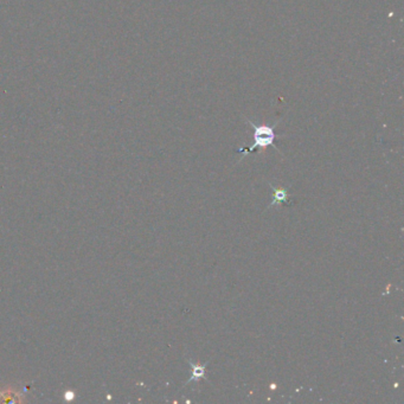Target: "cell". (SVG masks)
<instances>
[{
  "instance_id": "obj_3",
  "label": "cell",
  "mask_w": 404,
  "mask_h": 404,
  "mask_svg": "<svg viewBox=\"0 0 404 404\" xmlns=\"http://www.w3.org/2000/svg\"><path fill=\"white\" fill-rule=\"evenodd\" d=\"M274 191L273 202L270 203L269 208L275 206L276 204H288V190L283 188H272Z\"/></svg>"
},
{
  "instance_id": "obj_1",
  "label": "cell",
  "mask_w": 404,
  "mask_h": 404,
  "mask_svg": "<svg viewBox=\"0 0 404 404\" xmlns=\"http://www.w3.org/2000/svg\"><path fill=\"white\" fill-rule=\"evenodd\" d=\"M247 122L251 126V128L254 129V143L251 146L247 147V149H240L238 150V153H251L258 149V147H261V149H266V147L273 146L274 149H276L279 151V149L275 146V129L277 122L273 126L268 125H256L254 122L248 120Z\"/></svg>"
},
{
  "instance_id": "obj_2",
  "label": "cell",
  "mask_w": 404,
  "mask_h": 404,
  "mask_svg": "<svg viewBox=\"0 0 404 404\" xmlns=\"http://www.w3.org/2000/svg\"><path fill=\"white\" fill-rule=\"evenodd\" d=\"M188 361H189V364L191 365V368H192V374H191V377L189 378V381L185 383V385L190 384L191 382L199 381V379H206V377H205L206 364L205 365L195 364V363H192V360H190V359Z\"/></svg>"
}]
</instances>
